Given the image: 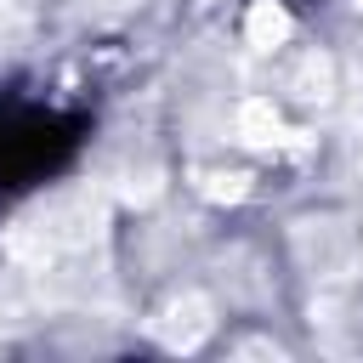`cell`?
Listing matches in <instances>:
<instances>
[{
  "label": "cell",
  "instance_id": "cell-2",
  "mask_svg": "<svg viewBox=\"0 0 363 363\" xmlns=\"http://www.w3.org/2000/svg\"><path fill=\"white\" fill-rule=\"evenodd\" d=\"M210 329H216V318H210V301H204V295H176V301L153 318V335H159V346H170V352H193Z\"/></svg>",
  "mask_w": 363,
  "mask_h": 363
},
{
  "label": "cell",
  "instance_id": "cell-1",
  "mask_svg": "<svg viewBox=\"0 0 363 363\" xmlns=\"http://www.w3.org/2000/svg\"><path fill=\"white\" fill-rule=\"evenodd\" d=\"M102 233V199L91 187H68L45 204H34V216H23L11 233H6V250L23 255V261H51L62 250H79Z\"/></svg>",
  "mask_w": 363,
  "mask_h": 363
},
{
  "label": "cell",
  "instance_id": "cell-3",
  "mask_svg": "<svg viewBox=\"0 0 363 363\" xmlns=\"http://www.w3.org/2000/svg\"><path fill=\"white\" fill-rule=\"evenodd\" d=\"M233 125H238V142L244 147H278L284 142V113L272 108V96H244Z\"/></svg>",
  "mask_w": 363,
  "mask_h": 363
},
{
  "label": "cell",
  "instance_id": "cell-4",
  "mask_svg": "<svg viewBox=\"0 0 363 363\" xmlns=\"http://www.w3.org/2000/svg\"><path fill=\"white\" fill-rule=\"evenodd\" d=\"M244 40H250L255 51H278V45L289 40V11H284L278 0H255L250 17H244Z\"/></svg>",
  "mask_w": 363,
  "mask_h": 363
}]
</instances>
